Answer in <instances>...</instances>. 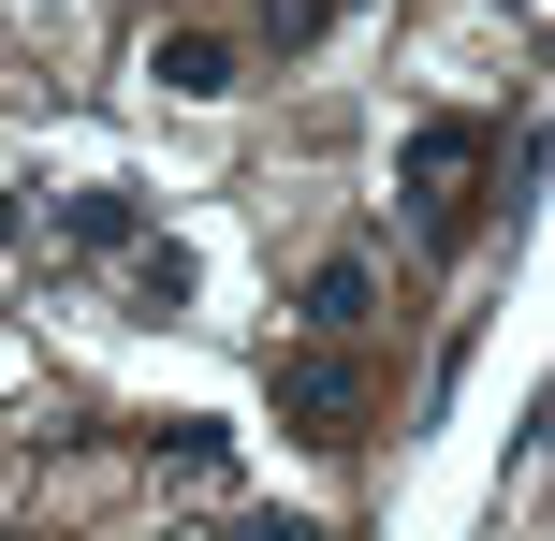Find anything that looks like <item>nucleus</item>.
Here are the masks:
<instances>
[{
	"label": "nucleus",
	"mask_w": 555,
	"mask_h": 541,
	"mask_svg": "<svg viewBox=\"0 0 555 541\" xmlns=\"http://www.w3.org/2000/svg\"><path fill=\"white\" fill-rule=\"evenodd\" d=\"M117 263H132V279H117V308H132V322H176V308H191V249H176V234H132Z\"/></svg>",
	"instance_id": "obj_4"
},
{
	"label": "nucleus",
	"mask_w": 555,
	"mask_h": 541,
	"mask_svg": "<svg viewBox=\"0 0 555 541\" xmlns=\"http://www.w3.org/2000/svg\"><path fill=\"white\" fill-rule=\"evenodd\" d=\"M162 454H176V468H234V439L205 425V410H176V425H162Z\"/></svg>",
	"instance_id": "obj_8"
},
{
	"label": "nucleus",
	"mask_w": 555,
	"mask_h": 541,
	"mask_svg": "<svg viewBox=\"0 0 555 541\" xmlns=\"http://www.w3.org/2000/svg\"><path fill=\"white\" fill-rule=\"evenodd\" d=\"M15 234H29V220H15V191H0V249H15Z\"/></svg>",
	"instance_id": "obj_9"
},
{
	"label": "nucleus",
	"mask_w": 555,
	"mask_h": 541,
	"mask_svg": "<svg viewBox=\"0 0 555 541\" xmlns=\"http://www.w3.org/2000/svg\"><path fill=\"white\" fill-rule=\"evenodd\" d=\"M365 322H380V263L322 249V263H307V337H365Z\"/></svg>",
	"instance_id": "obj_3"
},
{
	"label": "nucleus",
	"mask_w": 555,
	"mask_h": 541,
	"mask_svg": "<svg viewBox=\"0 0 555 541\" xmlns=\"http://www.w3.org/2000/svg\"><path fill=\"white\" fill-rule=\"evenodd\" d=\"M482 117H410V146H395V205H410V234L424 249H453L468 234V176H482Z\"/></svg>",
	"instance_id": "obj_1"
},
{
	"label": "nucleus",
	"mask_w": 555,
	"mask_h": 541,
	"mask_svg": "<svg viewBox=\"0 0 555 541\" xmlns=\"http://www.w3.org/2000/svg\"><path fill=\"white\" fill-rule=\"evenodd\" d=\"M336 15H351V0H263V44H278V59H293V44H322V29H336Z\"/></svg>",
	"instance_id": "obj_7"
},
{
	"label": "nucleus",
	"mask_w": 555,
	"mask_h": 541,
	"mask_svg": "<svg viewBox=\"0 0 555 541\" xmlns=\"http://www.w3.org/2000/svg\"><path fill=\"white\" fill-rule=\"evenodd\" d=\"M278 425H293V439H322V454H351V439L380 425V381L351 366V337H307V351H278Z\"/></svg>",
	"instance_id": "obj_2"
},
{
	"label": "nucleus",
	"mask_w": 555,
	"mask_h": 541,
	"mask_svg": "<svg viewBox=\"0 0 555 541\" xmlns=\"http://www.w3.org/2000/svg\"><path fill=\"white\" fill-rule=\"evenodd\" d=\"M59 234H74V249H132L146 205H132V191H74V205H59Z\"/></svg>",
	"instance_id": "obj_6"
},
{
	"label": "nucleus",
	"mask_w": 555,
	"mask_h": 541,
	"mask_svg": "<svg viewBox=\"0 0 555 541\" xmlns=\"http://www.w3.org/2000/svg\"><path fill=\"white\" fill-rule=\"evenodd\" d=\"M146 74H162L176 103H220V88H234V44H220V29H162V59H146Z\"/></svg>",
	"instance_id": "obj_5"
}]
</instances>
